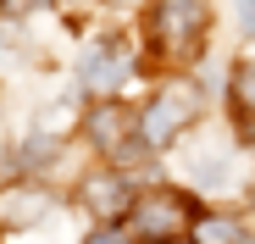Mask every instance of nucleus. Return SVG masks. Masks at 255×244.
<instances>
[{"label":"nucleus","instance_id":"1","mask_svg":"<svg viewBox=\"0 0 255 244\" xmlns=\"http://www.w3.org/2000/svg\"><path fill=\"white\" fill-rule=\"evenodd\" d=\"M205 28H211V6H205V0H155V6H150V39H155V50L178 56V61L200 50Z\"/></svg>","mask_w":255,"mask_h":244},{"label":"nucleus","instance_id":"2","mask_svg":"<svg viewBox=\"0 0 255 244\" xmlns=\"http://www.w3.org/2000/svg\"><path fill=\"white\" fill-rule=\"evenodd\" d=\"M189 206H183V194H166V189H155V194H144V200H133L128 206V233H133L139 244H178L183 233H189Z\"/></svg>","mask_w":255,"mask_h":244},{"label":"nucleus","instance_id":"3","mask_svg":"<svg viewBox=\"0 0 255 244\" xmlns=\"http://www.w3.org/2000/svg\"><path fill=\"white\" fill-rule=\"evenodd\" d=\"M194 111H200V95L189 89V84H166L155 100H150V111L139 117V139L150 144V150H161V144H172L189 122H194Z\"/></svg>","mask_w":255,"mask_h":244},{"label":"nucleus","instance_id":"4","mask_svg":"<svg viewBox=\"0 0 255 244\" xmlns=\"http://www.w3.org/2000/svg\"><path fill=\"white\" fill-rule=\"evenodd\" d=\"M128 67H133V61H128V50L117 45V39H95L89 56H83V89H89V95H111L128 78Z\"/></svg>","mask_w":255,"mask_h":244},{"label":"nucleus","instance_id":"5","mask_svg":"<svg viewBox=\"0 0 255 244\" xmlns=\"http://www.w3.org/2000/svg\"><path fill=\"white\" fill-rule=\"evenodd\" d=\"M83 206L111 222V217H122L128 206H133V194H128L122 172H95V178H83Z\"/></svg>","mask_w":255,"mask_h":244},{"label":"nucleus","instance_id":"6","mask_svg":"<svg viewBox=\"0 0 255 244\" xmlns=\"http://www.w3.org/2000/svg\"><path fill=\"white\" fill-rule=\"evenodd\" d=\"M189 239L194 244H244V222L228 217V211H200L189 222Z\"/></svg>","mask_w":255,"mask_h":244},{"label":"nucleus","instance_id":"7","mask_svg":"<svg viewBox=\"0 0 255 244\" xmlns=\"http://www.w3.org/2000/svg\"><path fill=\"white\" fill-rule=\"evenodd\" d=\"M45 206H50V200L39 189H6V194H0V222H6V228H28V222L45 217Z\"/></svg>","mask_w":255,"mask_h":244},{"label":"nucleus","instance_id":"8","mask_svg":"<svg viewBox=\"0 0 255 244\" xmlns=\"http://www.w3.org/2000/svg\"><path fill=\"white\" fill-rule=\"evenodd\" d=\"M128 111L122 106H100V111H89V139L100 144V150H122V139H128Z\"/></svg>","mask_w":255,"mask_h":244},{"label":"nucleus","instance_id":"9","mask_svg":"<svg viewBox=\"0 0 255 244\" xmlns=\"http://www.w3.org/2000/svg\"><path fill=\"white\" fill-rule=\"evenodd\" d=\"M233 106H239L244 117H255V61H244V67L233 72Z\"/></svg>","mask_w":255,"mask_h":244},{"label":"nucleus","instance_id":"10","mask_svg":"<svg viewBox=\"0 0 255 244\" xmlns=\"http://www.w3.org/2000/svg\"><path fill=\"white\" fill-rule=\"evenodd\" d=\"M239 22H244V33H255V0H239Z\"/></svg>","mask_w":255,"mask_h":244},{"label":"nucleus","instance_id":"11","mask_svg":"<svg viewBox=\"0 0 255 244\" xmlns=\"http://www.w3.org/2000/svg\"><path fill=\"white\" fill-rule=\"evenodd\" d=\"M6 11H33V6H45V0H0Z\"/></svg>","mask_w":255,"mask_h":244},{"label":"nucleus","instance_id":"12","mask_svg":"<svg viewBox=\"0 0 255 244\" xmlns=\"http://www.w3.org/2000/svg\"><path fill=\"white\" fill-rule=\"evenodd\" d=\"M89 244H122V239H117V233H95Z\"/></svg>","mask_w":255,"mask_h":244}]
</instances>
